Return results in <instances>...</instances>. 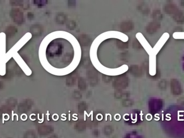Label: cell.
I'll list each match as a JSON object with an SVG mask.
<instances>
[{
	"instance_id": "2",
	"label": "cell",
	"mask_w": 184,
	"mask_h": 138,
	"mask_svg": "<svg viewBox=\"0 0 184 138\" xmlns=\"http://www.w3.org/2000/svg\"><path fill=\"white\" fill-rule=\"evenodd\" d=\"M173 37L174 38H178V39H181V38H184V33H173Z\"/></svg>"
},
{
	"instance_id": "1",
	"label": "cell",
	"mask_w": 184,
	"mask_h": 138,
	"mask_svg": "<svg viewBox=\"0 0 184 138\" xmlns=\"http://www.w3.org/2000/svg\"><path fill=\"white\" fill-rule=\"evenodd\" d=\"M51 44L50 57L54 62L47 71L56 76H65L78 66L81 57L78 41L72 34L63 31L51 33L45 37Z\"/></svg>"
}]
</instances>
